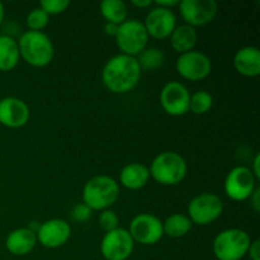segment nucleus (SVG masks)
<instances>
[{
	"label": "nucleus",
	"instance_id": "f3484780",
	"mask_svg": "<svg viewBox=\"0 0 260 260\" xmlns=\"http://www.w3.org/2000/svg\"><path fill=\"white\" fill-rule=\"evenodd\" d=\"M234 68L240 75L254 78L260 74V50L256 46H245L234 56Z\"/></svg>",
	"mask_w": 260,
	"mask_h": 260
},
{
	"label": "nucleus",
	"instance_id": "dca6fc26",
	"mask_svg": "<svg viewBox=\"0 0 260 260\" xmlns=\"http://www.w3.org/2000/svg\"><path fill=\"white\" fill-rule=\"evenodd\" d=\"M30 109L23 99L5 96L0 99V124L8 128H20L28 123Z\"/></svg>",
	"mask_w": 260,
	"mask_h": 260
},
{
	"label": "nucleus",
	"instance_id": "cd10ccee",
	"mask_svg": "<svg viewBox=\"0 0 260 260\" xmlns=\"http://www.w3.org/2000/svg\"><path fill=\"white\" fill-rule=\"evenodd\" d=\"M70 7L69 0H42L40 2V8L45 10L48 15L61 14Z\"/></svg>",
	"mask_w": 260,
	"mask_h": 260
},
{
	"label": "nucleus",
	"instance_id": "aec40b11",
	"mask_svg": "<svg viewBox=\"0 0 260 260\" xmlns=\"http://www.w3.org/2000/svg\"><path fill=\"white\" fill-rule=\"evenodd\" d=\"M170 46L179 55L194 50L198 41V35L196 28L188 24H180L175 27L172 35L169 36Z\"/></svg>",
	"mask_w": 260,
	"mask_h": 260
},
{
	"label": "nucleus",
	"instance_id": "c9c22d12",
	"mask_svg": "<svg viewBox=\"0 0 260 260\" xmlns=\"http://www.w3.org/2000/svg\"><path fill=\"white\" fill-rule=\"evenodd\" d=\"M4 18H5V8H4V4L0 2V25H2V23L4 22Z\"/></svg>",
	"mask_w": 260,
	"mask_h": 260
},
{
	"label": "nucleus",
	"instance_id": "0eeeda50",
	"mask_svg": "<svg viewBox=\"0 0 260 260\" xmlns=\"http://www.w3.org/2000/svg\"><path fill=\"white\" fill-rule=\"evenodd\" d=\"M223 212V202L215 193H201L188 205V217L193 225L207 226L215 222Z\"/></svg>",
	"mask_w": 260,
	"mask_h": 260
},
{
	"label": "nucleus",
	"instance_id": "39448f33",
	"mask_svg": "<svg viewBox=\"0 0 260 260\" xmlns=\"http://www.w3.org/2000/svg\"><path fill=\"white\" fill-rule=\"evenodd\" d=\"M251 239L241 229H226L213 240V254L217 260H241L248 253Z\"/></svg>",
	"mask_w": 260,
	"mask_h": 260
},
{
	"label": "nucleus",
	"instance_id": "393cba45",
	"mask_svg": "<svg viewBox=\"0 0 260 260\" xmlns=\"http://www.w3.org/2000/svg\"><path fill=\"white\" fill-rule=\"evenodd\" d=\"M213 106V96L206 90H198L190 94L189 112L193 114H206Z\"/></svg>",
	"mask_w": 260,
	"mask_h": 260
},
{
	"label": "nucleus",
	"instance_id": "bb28decb",
	"mask_svg": "<svg viewBox=\"0 0 260 260\" xmlns=\"http://www.w3.org/2000/svg\"><path fill=\"white\" fill-rule=\"evenodd\" d=\"M99 226L102 228V230H104L106 233H109L112 230H116L117 228H119V217L114 211H112L111 208L108 210L101 211L98 217Z\"/></svg>",
	"mask_w": 260,
	"mask_h": 260
},
{
	"label": "nucleus",
	"instance_id": "473e14b6",
	"mask_svg": "<svg viewBox=\"0 0 260 260\" xmlns=\"http://www.w3.org/2000/svg\"><path fill=\"white\" fill-rule=\"evenodd\" d=\"M259 164H260V155L256 154L255 157H254L253 160V167L250 168L251 173H253V175L255 177L256 180L260 179V169H259Z\"/></svg>",
	"mask_w": 260,
	"mask_h": 260
},
{
	"label": "nucleus",
	"instance_id": "412c9836",
	"mask_svg": "<svg viewBox=\"0 0 260 260\" xmlns=\"http://www.w3.org/2000/svg\"><path fill=\"white\" fill-rule=\"evenodd\" d=\"M20 60L17 40L8 35L0 36V71H12Z\"/></svg>",
	"mask_w": 260,
	"mask_h": 260
},
{
	"label": "nucleus",
	"instance_id": "f8f14e48",
	"mask_svg": "<svg viewBox=\"0 0 260 260\" xmlns=\"http://www.w3.org/2000/svg\"><path fill=\"white\" fill-rule=\"evenodd\" d=\"M178 7L184 24L193 28L211 23L218 12V4L215 0H182Z\"/></svg>",
	"mask_w": 260,
	"mask_h": 260
},
{
	"label": "nucleus",
	"instance_id": "6ab92c4d",
	"mask_svg": "<svg viewBox=\"0 0 260 260\" xmlns=\"http://www.w3.org/2000/svg\"><path fill=\"white\" fill-rule=\"evenodd\" d=\"M149 167L142 162H129L124 165L119 172V183L122 187L131 190L144 188L150 179Z\"/></svg>",
	"mask_w": 260,
	"mask_h": 260
},
{
	"label": "nucleus",
	"instance_id": "ddd939ff",
	"mask_svg": "<svg viewBox=\"0 0 260 260\" xmlns=\"http://www.w3.org/2000/svg\"><path fill=\"white\" fill-rule=\"evenodd\" d=\"M160 104L169 116L180 117L189 112L190 93L184 84L169 81L160 91Z\"/></svg>",
	"mask_w": 260,
	"mask_h": 260
},
{
	"label": "nucleus",
	"instance_id": "6e6552de",
	"mask_svg": "<svg viewBox=\"0 0 260 260\" xmlns=\"http://www.w3.org/2000/svg\"><path fill=\"white\" fill-rule=\"evenodd\" d=\"M256 188V179L251 173L250 168L239 165L228 173L223 184L226 196L231 201L243 202L250 198Z\"/></svg>",
	"mask_w": 260,
	"mask_h": 260
},
{
	"label": "nucleus",
	"instance_id": "9b49d317",
	"mask_svg": "<svg viewBox=\"0 0 260 260\" xmlns=\"http://www.w3.org/2000/svg\"><path fill=\"white\" fill-rule=\"evenodd\" d=\"M177 73L189 81H200L207 78L212 71V61L206 53L192 50L179 55L175 61Z\"/></svg>",
	"mask_w": 260,
	"mask_h": 260
},
{
	"label": "nucleus",
	"instance_id": "72a5a7b5",
	"mask_svg": "<svg viewBox=\"0 0 260 260\" xmlns=\"http://www.w3.org/2000/svg\"><path fill=\"white\" fill-rule=\"evenodd\" d=\"M117 30H118V25L117 24H113V23H106L104 24V32H106V35L116 37Z\"/></svg>",
	"mask_w": 260,
	"mask_h": 260
},
{
	"label": "nucleus",
	"instance_id": "7ed1b4c3",
	"mask_svg": "<svg viewBox=\"0 0 260 260\" xmlns=\"http://www.w3.org/2000/svg\"><path fill=\"white\" fill-rule=\"evenodd\" d=\"M119 197V184L109 175H96L83 188V203L91 211L108 210Z\"/></svg>",
	"mask_w": 260,
	"mask_h": 260
},
{
	"label": "nucleus",
	"instance_id": "b1692460",
	"mask_svg": "<svg viewBox=\"0 0 260 260\" xmlns=\"http://www.w3.org/2000/svg\"><path fill=\"white\" fill-rule=\"evenodd\" d=\"M136 58L142 71H155L162 66L165 55L160 48L146 47L136 56Z\"/></svg>",
	"mask_w": 260,
	"mask_h": 260
},
{
	"label": "nucleus",
	"instance_id": "c85d7f7f",
	"mask_svg": "<svg viewBox=\"0 0 260 260\" xmlns=\"http://www.w3.org/2000/svg\"><path fill=\"white\" fill-rule=\"evenodd\" d=\"M91 215H93V211L84 203H78L71 211V217L76 222H86L90 220Z\"/></svg>",
	"mask_w": 260,
	"mask_h": 260
},
{
	"label": "nucleus",
	"instance_id": "9d476101",
	"mask_svg": "<svg viewBox=\"0 0 260 260\" xmlns=\"http://www.w3.org/2000/svg\"><path fill=\"white\" fill-rule=\"evenodd\" d=\"M135 241L128 230L117 228L104 234L101 241V254L106 260H127L132 255Z\"/></svg>",
	"mask_w": 260,
	"mask_h": 260
},
{
	"label": "nucleus",
	"instance_id": "5701e85b",
	"mask_svg": "<svg viewBox=\"0 0 260 260\" xmlns=\"http://www.w3.org/2000/svg\"><path fill=\"white\" fill-rule=\"evenodd\" d=\"M99 9L102 17L106 19V23L119 25L127 20L128 10L126 3L122 0H103L99 5Z\"/></svg>",
	"mask_w": 260,
	"mask_h": 260
},
{
	"label": "nucleus",
	"instance_id": "7c9ffc66",
	"mask_svg": "<svg viewBox=\"0 0 260 260\" xmlns=\"http://www.w3.org/2000/svg\"><path fill=\"white\" fill-rule=\"evenodd\" d=\"M249 201H250V206L254 210V212L258 213L260 211V188L259 187H256L255 189H254L253 194L250 196Z\"/></svg>",
	"mask_w": 260,
	"mask_h": 260
},
{
	"label": "nucleus",
	"instance_id": "a878e982",
	"mask_svg": "<svg viewBox=\"0 0 260 260\" xmlns=\"http://www.w3.org/2000/svg\"><path fill=\"white\" fill-rule=\"evenodd\" d=\"M27 27L29 30L33 32H42L50 23V15L45 12V10L38 8H33L29 13L27 14Z\"/></svg>",
	"mask_w": 260,
	"mask_h": 260
},
{
	"label": "nucleus",
	"instance_id": "f704fd0d",
	"mask_svg": "<svg viewBox=\"0 0 260 260\" xmlns=\"http://www.w3.org/2000/svg\"><path fill=\"white\" fill-rule=\"evenodd\" d=\"M154 4L152 0H132V5L137 8H141V9H145V8H149Z\"/></svg>",
	"mask_w": 260,
	"mask_h": 260
},
{
	"label": "nucleus",
	"instance_id": "4468645a",
	"mask_svg": "<svg viewBox=\"0 0 260 260\" xmlns=\"http://www.w3.org/2000/svg\"><path fill=\"white\" fill-rule=\"evenodd\" d=\"M37 241L47 249H57L65 245L71 238V226L62 218H51L40 225Z\"/></svg>",
	"mask_w": 260,
	"mask_h": 260
},
{
	"label": "nucleus",
	"instance_id": "a211bd4d",
	"mask_svg": "<svg viewBox=\"0 0 260 260\" xmlns=\"http://www.w3.org/2000/svg\"><path fill=\"white\" fill-rule=\"evenodd\" d=\"M37 244V236L28 228H19L10 231L5 240V248L10 254L23 256L29 254Z\"/></svg>",
	"mask_w": 260,
	"mask_h": 260
},
{
	"label": "nucleus",
	"instance_id": "423d86ee",
	"mask_svg": "<svg viewBox=\"0 0 260 260\" xmlns=\"http://www.w3.org/2000/svg\"><path fill=\"white\" fill-rule=\"evenodd\" d=\"M114 38L121 53L134 57L145 50L149 42V35L145 29L144 23L137 19H127L119 24Z\"/></svg>",
	"mask_w": 260,
	"mask_h": 260
},
{
	"label": "nucleus",
	"instance_id": "2eb2a0df",
	"mask_svg": "<svg viewBox=\"0 0 260 260\" xmlns=\"http://www.w3.org/2000/svg\"><path fill=\"white\" fill-rule=\"evenodd\" d=\"M142 23L149 37L165 40V38H169V36L177 27V17L172 9L155 7L147 13L145 22Z\"/></svg>",
	"mask_w": 260,
	"mask_h": 260
},
{
	"label": "nucleus",
	"instance_id": "2f4dec72",
	"mask_svg": "<svg viewBox=\"0 0 260 260\" xmlns=\"http://www.w3.org/2000/svg\"><path fill=\"white\" fill-rule=\"evenodd\" d=\"M155 7L165 8V9H172V8L179 5V0H155Z\"/></svg>",
	"mask_w": 260,
	"mask_h": 260
},
{
	"label": "nucleus",
	"instance_id": "4be33fe9",
	"mask_svg": "<svg viewBox=\"0 0 260 260\" xmlns=\"http://www.w3.org/2000/svg\"><path fill=\"white\" fill-rule=\"evenodd\" d=\"M192 221L189 220L187 215L173 213L162 222V230H164V235L178 239L187 235L192 230Z\"/></svg>",
	"mask_w": 260,
	"mask_h": 260
},
{
	"label": "nucleus",
	"instance_id": "f257e3e1",
	"mask_svg": "<svg viewBox=\"0 0 260 260\" xmlns=\"http://www.w3.org/2000/svg\"><path fill=\"white\" fill-rule=\"evenodd\" d=\"M142 70L134 56L118 53L109 58L102 70V81L109 91L126 94L136 88Z\"/></svg>",
	"mask_w": 260,
	"mask_h": 260
},
{
	"label": "nucleus",
	"instance_id": "c756f323",
	"mask_svg": "<svg viewBox=\"0 0 260 260\" xmlns=\"http://www.w3.org/2000/svg\"><path fill=\"white\" fill-rule=\"evenodd\" d=\"M246 255H249L250 260H260V241L259 240H251L250 246H249Z\"/></svg>",
	"mask_w": 260,
	"mask_h": 260
},
{
	"label": "nucleus",
	"instance_id": "20e7f679",
	"mask_svg": "<svg viewBox=\"0 0 260 260\" xmlns=\"http://www.w3.org/2000/svg\"><path fill=\"white\" fill-rule=\"evenodd\" d=\"M150 177L161 185H177L183 182L188 172L184 157L175 151H162L152 159Z\"/></svg>",
	"mask_w": 260,
	"mask_h": 260
},
{
	"label": "nucleus",
	"instance_id": "1a4fd4ad",
	"mask_svg": "<svg viewBox=\"0 0 260 260\" xmlns=\"http://www.w3.org/2000/svg\"><path fill=\"white\" fill-rule=\"evenodd\" d=\"M128 233L135 243L141 245H155L164 236L162 221L152 213H139L131 220Z\"/></svg>",
	"mask_w": 260,
	"mask_h": 260
},
{
	"label": "nucleus",
	"instance_id": "f03ea898",
	"mask_svg": "<svg viewBox=\"0 0 260 260\" xmlns=\"http://www.w3.org/2000/svg\"><path fill=\"white\" fill-rule=\"evenodd\" d=\"M17 42L20 58L33 68H45L53 60L55 47L51 38L45 32L27 30Z\"/></svg>",
	"mask_w": 260,
	"mask_h": 260
}]
</instances>
